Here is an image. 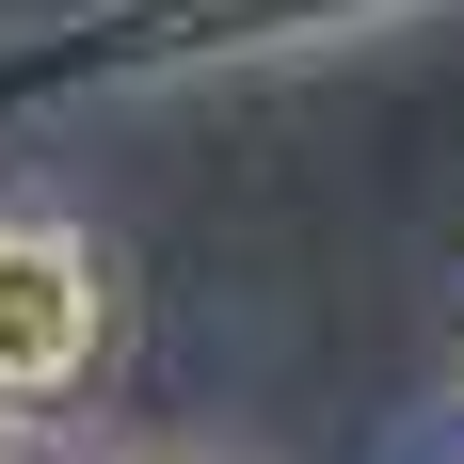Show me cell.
<instances>
[{
  "label": "cell",
  "mask_w": 464,
  "mask_h": 464,
  "mask_svg": "<svg viewBox=\"0 0 464 464\" xmlns=\"http://www.w3.org/2000/svg\"><path fill=\"white\" fill-rule=\"evenodd\" d=\"M369 16H401V0H81V16L0 33V129L81 112V96H144V81H208V64H273V48L369 33Z\"/></svg>",
  "instance_id": "6da1fadb"
},
{
  "label": "cell",
  "mask_w": 464,
  "mask_h": 464,
  "mask_svg": "<svg viewBox=\"0 0 464 464\" xmlns=\"http://www.w3.org/2000/svg\"><path fill=\"white\" fill-rule=\"evenodd\" d=\"M112 256L64 208H0V432H48L64 401H96L112 369Z\"/></svg>",
  "instance_id": "7a4b0ae2"
},
{
  "label": "cell",
  "mask_w": 464,
  "mask_h": 464,
  "mask_svg": "<svg viewBox=\"0 0 464 464\" xmlns=\"http://www.w3.org/2000/svg\"><path fill=\"white\" fill-rule=\"evenodd\" d=\"M0 464H16V432H0Z\"/></svg>",
  "instance_id": "3957f363"
}]
</instances>
